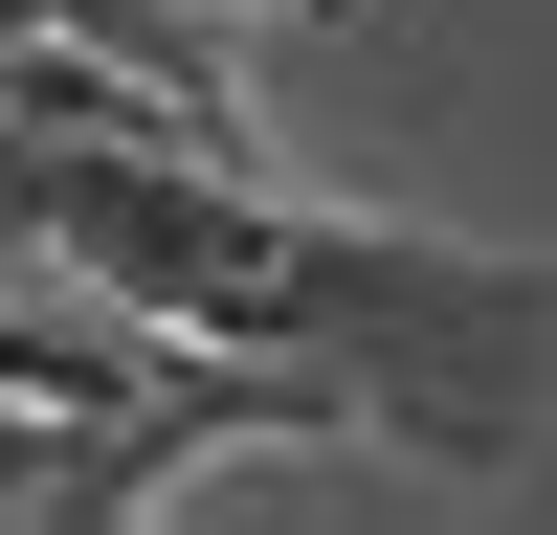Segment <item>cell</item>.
I'll use <instances>...</instances> for the list:
<instances>
[{"mask_svg":"<svg viewBox=\"0 0 557 535\" xmlns=\"http://www.w3.org/2000/svg\"><path fill=\"white\" fill-rule=\"evenodd\" d=\"M290 23H357V0H290Z\"/></svg>","mask_w":557,"mask_h":535,"instance_id":"cell-1","label":"cell"}]
</instances>
